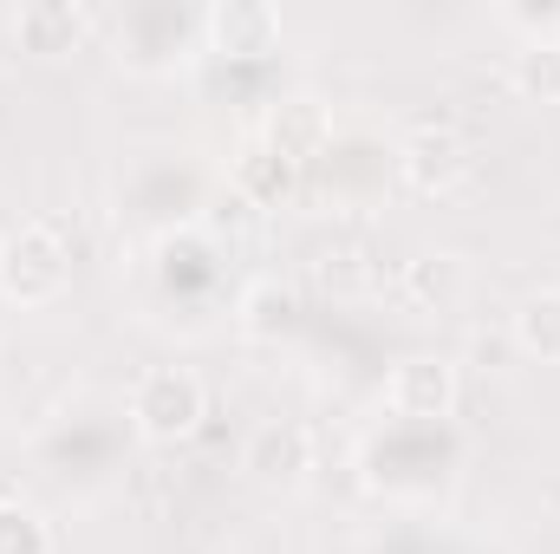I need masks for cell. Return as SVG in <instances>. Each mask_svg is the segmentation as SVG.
<instances>
[{
	"mask_svg": "<svg viewBox=\"0 0 560 554\" xmlns=\"http://www.w3.org/2000/svg\"><path fill=\"white\" fill-rule=\"evenodd\" d=\"M131 412L118 399H98V392H79L66 399L59 412L33 430V463L52 489L66 496H98L118 470H125V450H131Z\"/></svg>",
	"mask_w": 560,
	"mask_h": 554,
	"instance_id": "obj_3",
	"label": "cell"
},
{
	"mask_svg": "<svg viewBox=\"0 0 560 554\" xmlns=\"http://www.w3.org/2000/svg\"><path fill=\"white\" fill-rule=\"evenodd\" d=\"M202 59L215 66H268L280 59V13L261 0H229L202 13Z\"/></svg>",
	"mask_w": 560,
	"mask_h": 554,
	"instance_id": "obj_10",
	"label": "cell"
},
{
	"mask_svg": "<svg viewBox=\"0 0 560 554\" xmlns=\"http://www.w3.org/2000/svg\"><path fill=\"white\" fill-rule=\"evenodd\" d=\"M209 196H215V170L189 143L131 150L125 170H118V216L138 229L143 242H156L170 229H196L202 209H209Z\"/></svg>",
	"mask_w": 560,
	"mask_h": 554,
	"instance_id": "obj_4",
	"label": "cell"
},
{
	"mask_svg": "<svg viewBox=\"0 0 560 554\" xmlns=\"http://www.w3.org/2000/svg\"><path fill=\"white\" fill-rule=\"evenodd\" d=\"M125 412H131V430L143 443H183L209 417V392H202V379L189 366H150L131 385Z\"/></svg>",
	"mask_w": 560,
	"mask_h": 554,
	"instance_id": "obj_8",
	"label": "cell"
},
{
	"mask_svg": "<svg viewBox=\"0 0 560 554\" xmlns=\"http://www.w3.org/2000/svg\"><path fill=\"white\" fill-rule=\"evenodd\" d=\"M72 287V242L66 222L33 216L13 235H0V300L7 307H52Z\"/></svg>",
	"mask_w": 560,
	"mask_h": 554,
	"instance_id": "obj_7",
	"label": "cell"
},
{
	"mask_svg": "<svg viewBox=\"0 0 560 554\" xmlns=\"http://www.w3.org/2000/svg\"><path fill=\"white\" fill-rule=\"evenodd\" d=\"M138 313L176 333H202L222 307H229V249L196 222V229H170L156 242H143L138 268H131Z\"/></svg>",
	"mask_w": 560,
	"mask_h": 554,
	"instance_id": "obj_2",
	"label": "cell"
},
{
	"mask_svg": "<svg viewBox=\"0 0 560 554\" xmlns=\"http://www.w3.org/2000/svg\"><path fill=\"white\" fill-rule=\"evenodd\" d=\"M392 183H398V143L378 138L372 125H332L300 176V203H313L319 216H365L385 203Z\"/></svg>",
	"mask_w": 560,
	"mask_h": 554,
	"instance_id": "obj_5",
	"label": "cell"
},
{
	"mask_svg": "<svg viewBox=\"0 0 560 554\" xmlns=\"http://www.w3.org/2000/svg\"><path fill=\"white\" fill-rule=\"evenodd\" d=\"M202 13L209 7H176V0H131L125 13L98 20L112 39V59L125 72L163 79V72H196L202 59Z\"/></svg>",
	"mask_w": 560,
	"mask_h": 554,
	"instance_id": "obj_6",
	"label": "cell"
},
{
	"mask_svg": "<svg viewBox=\"0 0 560 554\" xmlns=\"http://www.w3.org/2000/svg\"><path fill=\"white\" fill-rule=\"evenodd\" d=\"M515 79H522V92H541V99H560V46H522L515 53Z\"/></svg>",
	"mask_w": 560,
	"mask_h": 554,
	"instance_id": "obj_18",
	"label": "cell"
},
{
	"mask_svg": "<svg viewBox=\"0 0 560 554\" xmlns=\"http://www.w3.org/2000/svg\"><path fill=\"white\" fill-rule=\"evenodd\" d=\"M385 417H456V366L411 353L385 372Z\"/></svg>",
	"mask_w": 560,
	"mask_h": 554,
	"instance_id": "obj_11",
	"label": "cell"
},
{
	"mask_svg": "<svg viewBox=\"0 0 560 554\" xmlns=\"http://www.w3.org/2000/svg\"><path fill=\"white\" fill-rule=\"evenodd\" d=\"M0 307H7V300H0Z\"/></svg>",
	"mask_w": 560,
	"mask_h": 554,
	"instance_id": "obj_19",
	"label": "cell"
},
{
	"mask_svg": "<svg viewBox=\"0 0 560 554\" xmlns=\"http://www.w3.org/2000/svg\"><path fill=\"white\" fill-rule=\"evenodd\" d=\"M0 554H52V522L33 503L0 496Z\"/></svg>",
	"mask_w": 560,
	"mask_h": 554,
	"instance_id": "obj_17",
	"label": "cell"
},
{
	"mask_svg": "<svg viewBox=\"0 0 560 554\" xmlns=\"http://www.w3.org/2000/svg\"><path fill=\"white\" fill-rule=\"evenodd\" d=\"M515 339H522V353H528V359L560 366V287H555V293L522 300V313H515Z\"/></svg>",
	"mask_w": 560,
	"mask_h": 554,
	"instance_id": "obj_16",
	"label": "cell"
},
{
	"mask_svg": "<svg viewBox=\"0 0 560 554\" xmlns=\"http://www.w3.org/2000/svg\"><path fill=\"white\" fill-rule=\"evenodd\" d=\"M463 457H469V443H463L456 417H378L359 437V483L378 503L423 516L456 489Z\"/></svg>",
	"mask_w": 560,
	"mask_h": 554,
	"instance_id": "obj_1",
	"label": "cell"
},
{
	"mask_svg": "<svg viewBox=\"0 0 560 554\" xmlns=\"http://www.w3.org/2000/svg\"><path fill=\"white\" fill-rule=\"evenodd\" d=\"M476 163H482L476 138H469L463 125H450V118H423V125H411V131L398 138V176H405L411 189H423V196L463 189V183L476 176Z\"/></svg>",
	"mask_w": 560,
	"mask_h": 554,
	"instance_id": "obj_9",
	"label": "cell"
},
{
	"mask_svg": "<svg viewBox=\"0 0 560 554\" xmlns=\"http://www.w3.org/2000/svg\"><path fill=\"white\" fill-rule=\"evenodd\" d=\"M300 176H306V163L287 157L268 131H248V143H242L235 163H229V189L248 196V203H261V209H275V203H287V196H300Z\"/></svg>",
	"mask_w": 560,
	"mask_h": 554,
	"instance_id": "obj_12",
	"label": "cell"
},
{
	"mask_svg": "<svg viewBox=\"0 0 560 554\" xmlns=\"http://www.w3.org/2000/svg\"><path fill=\"white\" fill-rule=\"evenodd\" d=\"M7 33L20 39V53L59 59V53H72L79 39L98 33V13H85V7H72V0H33V7H20V13H7Z\"/></svg>",
	"mask_w": 560,
	"mask_h": 554,
	"instance_id": "obj_13",
	"label": "cell"
},
{
	"mask_svg": "<svg viewBox=\"0 0 560 554\" xmlns=\"http://www.w3.org/2000/svg\"><path fill=\"white\" fill-rule=\"evenodd\" d=\"M372 554H502L495 542H482V535H463V529H443V522H430V516H405V522H392Z\"/></svg>",
	"mask_w": 560,
	"mask_h": 554,
	"instance_id": "obj_15",
	"label": "cell"
},
{
	"mask_svg": "<svg viewBox=\"0 0 560 554\" xmlns=\"http://www.w3.org/2000/svg\"><path fill=\"white\" fill-rule=\"evenodd\" d=\"M235 320H242V333L248 339H300V326H306V300L293 293V287H280V280H261V287H248L242 300H235Z\"/></svg>",
	"mask_w": 560,
	"mask_h": 554,
	"instance_id": "obj_14",
	"label": "cell"
}]
</instances>
